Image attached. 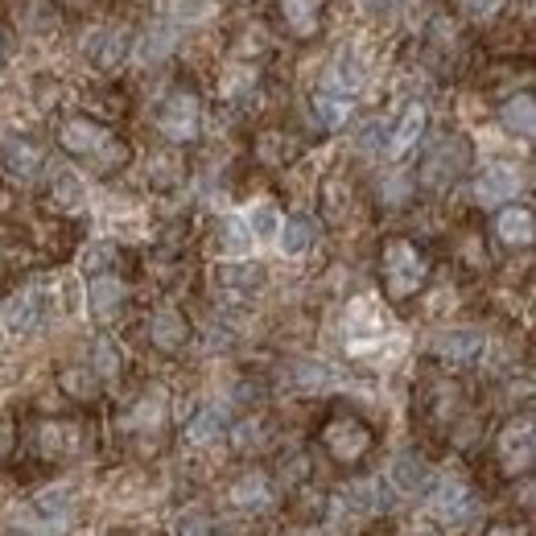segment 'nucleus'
Masks as SVG:
<instances>
[{
    "label": "nucleus",
    "instance_id": "nucleus-24",
    "mask_svg": "<svg viewBox=\"0 0 536 536\" xmlns=\"http://www.w3.org/2000/svg\"><path fill=\"white\" fill-rule=\"evenodd\" d=\"M223 429H227V417H223V409L207 405L203 413H198V417L186 425V438H190V442H198V446H207V442H215V438H219Z\"/></svg>",
    "mask_w": 536,
    "mask_h": 536
},
{
    "label": "nucleus",
    "instance_id": "nucleus-11",
    "mask_svg": "<svg viewBox=\"0 0 536 536\" xmlns=\"http://www.w3.org/2000/svg\"><path fill=\"white\" fill-rule=\"evenodd\" d=\"M532 421H520V425H508L504 438H499V462H504V471L516 475V471H528L532 466Z\"/></svg>",
    "mask_w": 536,
    "mask_h": 536
},
{
    "label": "nucleus",
    "instance_id": "nucleus-7",
    "mask_svg": "<svg viewBox=\"0 0 536 536\" xmlns=\"http://www.w3.org/2000/svg\"><path fill=\"white\" fill-rule=\"evenodd\" d=\"M429 508L438 512L446 524H466V520H471V516L479 512L471 487H466L462 479H446V483H438V491L429 495Z\"/></svg>",
    "mask_w": 536,
    "mask_h": 536
},
{
    "label": "nucleus",
    "instance_id": "nucleus-18",
    "mask_svg": "<svg viewBox=\"0 0 536 536\" xmlns=\"http://www.w3.org/2000/svg\"><path fill=\"white\" fill-rule=\"evenodd\" d=\"M388 483H392L400 495H417V491H425L429 471H425V462H421L417 454H400V458L392 462V471H388Z\"/></svg>",
    "mask_w": 536,
    "mask_h": 536
},
{
    "label": "nucleus",
    "instance_id": "nucleus-32",
    "mask_svg": "<svg viewBox=\"0 0 536 536\" xmlns=\"http://www.w3.org/2000/svg\"><path fill=\"white\" fill-rule=\"evenodd\" d=\"M66 388H71L75 396H91L95 392V380L91 376L83 380V372H66Z\"/></svg>",
    "mask_w": 536,
    "mask_h": 536
},
{
    "label": "nucleus",
    "instance_id": "nucleus-33",
    "mask_svg": "<svg viewBox=\"0 0 536 536\" xmlns=\"http://www.w3.org/2000/svg\"><path fill=\"white\" fill-rule=\"evenodd\" d=\"M99 367H104V372H116V355H112V347H108V343L99 347Z\"/></svg>",
    "mask_w": 536,
    "mask_h": 536
},
{
    "label": "nucleus",
    "instance_id": "nucleus-31",
    "mask_svg": "<svg viewBox=\"0 0 536 536\" xmlns=\"http://www.w3.org/2000/svg\"><path fill=\"white\" fill-rule=\"evenodd\" d=\"M462 9L471 17H495L499 9H504V0H462Z\"/></svg>",
    "mask_w": 536,
    "mask_h": 536
},
{
    "label": "nucleus",
    "instance_id": "nucleus-6",
    "mask_svg": "<svg viewBox=\"0 0 536 536\" xmlns=\"http://www.w3.org/2000/svg\"><path fill=\"white\" fill-rule=\"evenodd\" d=\"M322 446L330 458L339 462H355L367 454V446H372V429H367L359 417H334L326 429H322Z\"/></svg>",
    "mask_w": 536,
    "mask_h": 536
},
{
    "label": "nucleus",
    "instance_id": "nucleus-22",
    "mask_svg": "<svg viewBox=\"0 0 536 536\" xmlns=\"http://www.w3.org/2000/svg\"><path fill=\"white\" fill-rule=\"evenodd\" d=\"M277 240H281V252L285 256H301V252H310L314 244V223L306 215H293L277 227Z\"/></svg>",
    "mask_w": 536,
    "mask_h": 536
},
{
    "label": "nucleus",
    "instance_id": "nucleus-34",
    "mask_svg": "<svg viewBox=\"0 0 536 536\" xmlns=\"http://www.w3.org/2000/svg\"><path fill=\"white\" fill-rule=\"evenodd\" d=\"M9 446H13V429H9L5 421H0V458L9 454Z\"/></svg>",
    "mask_w": 536,
    "mask_h": 536
},
{
    "label": "nucleus",
    "instance_id": "nucleus-16",
    "mask_svg": "<svg viewBox=\"0 0 536 536\" xmlns=\"http://www.w3.org/2000/svg\"><path fill=\"white\" fill-rule=\"evenodd\" d=\"M318 17H322V0H281V21L297 38L318 33Z\"/></svg>",
    "mask_w": 536,
    "mask_h": 536
},
{
    "label": "nucleus",
    "instance_id": "nucleus-35",
    "mask_svg": "<svg viewBox=\"0 0 536 536\" xmlns=\"http://www.w3.org/2000/svg\"><path fill=\"white\" fill-rule=\"evenodd\" d=\"M487 536H520V532H516V528H508V524H499V528H491Z\"/></svg>",
    "mask_w": 536,
    "mask_h": 536
},
{
    "label": "nucleus",
    "instance_id": "nucleus-14",
    "mask_svg": "<svg viewBox=\"0 0 536 536\" xmlns=\"http://www.w3.org/2000/svg\"><path fill=\"white\" fill-rule=\"evenodd\" d=\"M231 504L244 508V512H260L273 504V483H268V475L252 471L244 479H236V487H231Z\"/></svg>",
    "mask_w": 536,
    "mask_h": 536
},
{
    "label": "nucleus",
    "instance_id": "nucleus-5",
    "mask_svg": "<svg viewBox=\"0 0 536 536\" xmlns=\"http://www.w3.org/2000/svg\"><path fill=\"white\" fill-rule=\"evenodd\" d=\"M198 124H203V108H198V99L190 91H174L157 108V128L170 141H194L198 137Z\"/></svg>",
    "mask_w": 536,
    "mask_h": 536
},
{
    "label": "nucleus",
    "instance_id": "nucleus-28",
    "mask_svg": "<svg viewBox=\"0 0 536 536\" xmlns=\"http://www.w3.org/2000/svg\"><path fill=\"white\" fill-rule=\"evenodd\" d=\"M170 46H174V29H157V33H149V38H145V46H141V58L157 62V58H165V54H170Z\"/></svg>",
    "mask_w": 536,
    "mask_h": 536
},
{
    "label": "nucleus",
    "instance_id": "nucleus-1",
    "mask_svg": "<svg viewBox=\"0 0 536 536\" xmlns=\"http://www.w3.org/2000/svg\"><path fill=\"white\" fill-rule=\"evenodd\" d=\"M62 149L91 161L95 170H116L124 161V141H116L104 124L95 120H66L62 128Z\"/></svg>",
    "mask_w": 536,
    "mask_h": 536
},
{
    "label": "nucleus",
    "instance_id": "nucleus-17",
    "mask_svg": "<svg viewBox=\"0 0 536 536\" xmlns=\"http://www.w3.org/2000/svg\"><path fill=\"white\" fill-rule=\"evenodd\" d=\"M425 120H429V112H425L421 104L405 108V116H400V124H396V132H392V141H388V157H405V153L421 141Z\"/></svg>",
    "mask_w": 536,
    "mask_h": 536
},
{
    "label": "nucleus",
    "instance_id": "nucleus-30",
    "mask_svg": "<svg viewBox=\"0 0 536 536\" xmlns=\"http://www.w3.org/2000/svg\"><path fill=\"white\" fill-rule=\"evenodd\" d=\"M112 264V244H95L87 256H83V273L87 277H99V268Z\"/></svg>",
    "mask_w": 536,
    "mask_h": 536
},
{
    "label": "nucleus",
    "instance_id": "nucleus-25",
    "mask_svg": "<svg viewBox=\"0 0 536 536\" xmlns=\"http://www.w3.org/2000/svg\"><path fill=\"white\" fill-rule=\"evenodd\" d=\"M149 330H153V343H157V347H165V351H174V347L186 339V322H182L174 310H161V314L153 318V326H149Z\"/></svg>",
    "mask_w": 536,
    "mask_h": 536
},
{
    "label": "nucleus",
    "instance_id": "nucleus-26",
    "mask_svg": "<svg viewBox=\"0 0 536 536\" xmlns=\"http://www.w3.org/2000/svg\"><path fill=\"white\" fill-rule=\"evenodd\" d=\"M277 223H281V219H277V207L260 203V207L248 211V223H244V227H248L252 240H264V236H273V231H277Z\"/></svg>",
    "mask_w": 536,
    "mask_h": 536
},
{
    "label": "nucleus",
    "instance_id": "nucleus-36",
    "mask_svg": "<svg viewBox=\"0 0 536 536\" xmlns=\"http://www.w3.org/2000/svg\"><path fill=\"white\" fill-rule=\"evenodd\" d=\"M380 5L388 9V5H396V0H363V9H380Z\"/></svg>",
    "mask_w": 536,
    "mask_h": 536
},
{
    "label": "nucleus",
    "instance_id": "nucleus-9",
    "mask_svg": "<svg viewBox=\"0 0 536 536\" xmlns=\"http://www.w3.org/2000/svg\"><path fill=\"white\" fill-rule=\"evenodd\" d=\"M524 190V174L516 170V165H487V170L479 174V203L483 207H499V203H508V198H516Z\"/></svg>",
    "mask_w": 536,
    "mask_h": 536
},
{
    "label": "nucleus",
    "instance_id": "nucleus-38",
    "mask_svg": "<svg viewBox=\"0 0 536 536\" xmlns=\"http://www.w3.org/2000/svg\"><path fill=\"white\" fill-rule=\"evenodd\" d=\"M0 58H5V42H0Z\"/></svg>",
    "mask_w": 536,
    "mask_h": 536
},
{
    "label": "nucleus",
    "instance_id": "nucleus-27",
    "mask_svg": "<svg viewBox=\"0 0 536 536\" xmlns=\"http://www.w3.org/2000/svg\"><path fill=\"white\" fill-rule=\"evenodd\" d=\"M343 499H347V508H351V512H376V508H380L376 483H355V487H351Z\"/></svg>",
    "mask_w": 536,
    "mask_h": 536
},
{
    "label": "nucleus",
    "instance_id": "nucleus-29",
    "mask_svg": "<svg viewBox=\"0 0 536 536\" xmlns=\"http://www.w3.org/2000/svg\"><path fill=\"white\" fill-rule=\"evenodd\" d=\"M215 532V524H211V516L207 512H186L182 520H178V536H211Z\"/></svg>",
    "mask_w": 536,
    "mask_h": 536
},
{
    "label": "nucleus",
    "instance_id": "nucleus-15",
    "mask_svg": "<svg viewBox=\"0 0 536 536\" xmlns=\"http://www.w3.org/2000/svg\"><path fill=\"white\" fill-rule=\"evenodd\" d=\"M495 231H499V240H504V244L528 248V244H532V236H536L532 211H528V207H508V211H499V219H495Z\"/></svg>",
    "mask_w": 536,
    "mask_h": 536
},
{
    "label": "nucleus",
    "instance_id": "nucleus-21",
    "mask_svg": "<svg viewBox=\"0 0 536 536\" xmlns=\"http://www.w3.org/2000/svg\"><path fill=\"white\" fill-rule=\"evenodd\" d=\"M504 128L508 132H516V137H532L536 132V99L524 91V95H516V99H508L504 104Z\"/></svg>",
    "mask_w": 536,
    "mask_h": 536
},
{
    "label": "nucleus",
    "instance_id": "nucleus-3",
    "mask_svg": "<svg viewBox=\"0 0 536 536\" xmlns=\"http://www.w3.org/2000/svg\"><path fill=\"white\" fill-rule=\"evenodd\" d=\"M71 520H75V495L66 487L38 491L21 512V524L33 528V532H42V536H62L66 528H71Z\"/></svg>",
    "mask_w": 536,
    "mask_h": 536
},
{
    "label": "nucleus",
    "instance_id": "nucleus-13",
    "mask_svg": "<svg viewBox=\"0 0 536 536\" xmlns=\"http://www.w3.org/2000/svg\"><path fill=\"white\" fill-rule=\"evenodd\" d=\"M215 281L223 285V293H231V297H252L260 285H264V268L260 264H223L219 273H215Z\"/></svg>",
    "mask_w": 536,
    "mask_h": 536
},
{
    "label": "nucleus",
    "instance_id": "nucleus-12",
    "mask_svg": "<svg viewBox=\"0 0 536 536\" xmlns=\"http://www.w3.org/2000/svg\"><path fill=\"white\" fill-rule=\"evenodd\" d=\"M433 351L450 363H471L483 351V334L479 330H446V334L433 339Z\"/></svg>",
    "mask_w": 536,
    "mask_h": 536
},
{
    "label": "nucleus",
    "instance_id": "nucleus-8",
    "mask_svg": "<svg viewBox=\"0 0 536 536\" xmlns=\"http://www.w3.org/2000/svg\"><path fill=\"white\" fill-rule=\"evenodd\" d=\"M0 170H5L13 182H33L42 170V149L25 137H5L0 141Z\"/></svg>",
    "mask_w": 536,
    "mask_h": 536
},
{
    "label": "nucleus",
    "instance_id": "nucleus-10",
    "mask_svg": "<svg viewBox=\"0 0 536 536\" xmlns=\"http://www.w3.org/2000/svg\"><path fill=\"white\" fill-rule=\"evenodd\" d=\"M462 170H466V145H462V141H446L438 153H433V157L421 165V182H425L429 190H438V186L454 182Z\"/></svg>",
    "mask_w": 536,
    "mask_h": 536
},
{
    "label": "nucleus",
    "instance_id": "nucleus-23",
    "mask_svg": "<svg viewBox=\"0 0 536 536\" xmlns=\"http://www.w3.org/2000/svg\"><path fill=\"white\" fill-rule=\"evenodd\" d=\"M347 116H351L347 95H339V91H318V95H314V120H318L322 128H343Z\"/></svg>",
    "mask_w": 536,
    "mask_h": 536
},
{
    "label": "nucleus",
    "instance_id": "nucleus-19",
    "mask_svg": "<svg viewBox=\"0 0 536 536\" xmlns=\"http://www.w3.org/2000/svg\"><path fill=\"white\" fill-rule=\"evenodd\" d=\"M124 33H116V29H95L91 38H87V58L95 62V66H104V71H112V66L124 58Z\"/></svg>",
    "mask_w": 536,
    "mask_h": 536
},
{
    "label": "nucleus",
    "instance_id": "nucleus-20",
    "mask_svg": "<svg viewBox=\"0 0 536 536\" xmlns=\"http://www.w3.org/2000/svg\"><path fill=\"white\" fill-rule=\"evenodd\" d=\"M87 297H91V310H95L99 318H108V314H116V310H120V301L128 297V289H124V281H120V277L99 273V277L91 281Z\"/></svg>",
    "mask_w": 536,
    "mask_h": 536
},
{
    "label": "nucleus",
    "instance_id": "nucleus-2",
    "mask_svg": "<svg viewBox=\"0 0 536 536\" xmlns=\"http://www.w3.org/2000/svg\"><path fill=\"white\" fill-rule=\"evenodd\" d=\"M425 277H429V260L417 244H409V240H388L384 244V289H388V297H396V301L413 297L425 285Z\"/></svg>",
    "mask_w": 536,
    "mask_h": 536
},
{
    "label": "nucleus",
    "instance_id": "nucleus-4",
    "mask_svg": "<svg viewBox=\"0 0 536 536\" xmlns=\"http://www.w3.org/2000/svg\"><path fill=\"white\" fill-rule=\"evenodd\" d=\"M50 306H54V293H50L46 285H29V289H21V293H13V297L5 301V310H0V322H5L9 334H29L33 326L46 322Z\"/></svg>",
    "mask_w": 536,
    "mask_h": 536
},
{
    "label": "nucleus",
    "instance_id": "nucleus-37",
    "mask_svg": "<svg viewBox=\"0 0 536 536\" xmlns=\"http://www.w3.org/2000/svg\"><path fill=\"white\" fill-rule=\"evenodd\" d=\"M413 536H438V532H429V528H421V532H413Z\"/></svg>",
    "mask_w": 536,
    "mask_h": 536
}]
</instances>
